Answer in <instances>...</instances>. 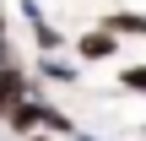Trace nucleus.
<instances>
[{
  "mask_svg": "<svg viewBox=\"0 0 146 141\" xmlns=\"http://www.w3.org/2000/svg\"><path fill=\"white\" fill-rule=\"evenodd\" d=\"M114 54H119V33H108L103 22L76 38V60H81V65H103V60H114Z\"/></svg>",
  "mask_w": 146,
  "mask_h": 141,
  "instance_id": "2",
  "label": "nucleus"
},
{
  "mask_svg": "<svg viewBox=\"0 0 146 141\" xmlns=\"http://www.w3.org/2000/svg\"><path fill=\"white\" fill-rule=\"evenodd\" d=\"M43 109H49V103L27 92V98H16L11 109H0V120H5V130H11V136L27 141V136H38V130H43Z\"/></svg>",
  "mask_w": 146,
  "mask_h": 141,
  "instance_id": "1",
  "label": "nucleus"
},
{
  "mask_svg": "<svg viewBox=\"0 0 146 141\" xmlns=\"http://www.w3.org/2000/svg\"><path fill=\"white\" fill-rule=\"evenodd\" d=\"M103 27L119 38H146V11H103Z\"/></svg>",
  "mask_w": 146,
  "mask_h": 141,
  "instance_id": "6",
  "label": "nucleus"
},
{
  "mask_svg": "<svg viewBox=\"0 0 146 141\" xmlns=\"http://www.w3.org/2000/svg\"><path fill=\"white\" fill-rule=\"evenodd\" d=\"M27 141H60V136H49V130H38V136H27Z\"/></svg>",
  "mask_w": 146,
  "mask_h": 141,
  "instance_id": "8",
  "label": "nucleus"
},
{
  "mask_svg": "<svg viewBox=\"0 0 146 141\" xmlns=\"http://www.w3.org/2000/svg\"><path fill=\"white\" fill-rule=\"evenodd\" d=\"M119 92L146 98V65H119Z\"/></svg>",
  "mask_w": 146,
  "mask_h": 141,
  "instance_id": "7",
  "label": "nucleus"
},
{
  "mask_svg": "<svg viewBox=\"0 0 146 141\" xmlns=\"http://www.w3.org/2000/svg\"><path fill=\"white\" fill-rule=\"evenodd\" d=\"M22 16H27V27H33V43H38V54H60L65 49V33L43 16V5L38 0H22Z\"/></svg>",
  "mask_w": 146,
  "mask_h": 141,
  "instance_id": "3",
  "label": "nucleus"
},
{
  "mask_svg": "<svg viewBox=\"0 0 146 141\" xmlns=\"http://www.w3.org/2000/svg\"><path fill=\"white\" fill-rule=\"evenodd\" d=\"M38 76L43 82H60V87H81V65L76 60H60V54H43L38 60Z\"/></svg>",
  "mask_w": 146,
  "mask_h": 141,
  "instance_id": "4",
  "label": "nucleus"
},
{
  "mask_svg": "<svg viewBox=\"0 0 146 141\" xmlns=\"http://www.w3.org/2000/svg\"><path fill=\"white\" fill-rule=\"evenodd\" d=\"M141 136H146V130H141Z\"/></svg>",
  "mask_w": 146,
  "mask_h": 141,
  "instance_id": "9",
  "label": "nucleus"
},
{
  "mask_svg": "<svg viewBox=\"0 0 146 141\" xmlns=\"http://www.w3.org/2000/svg\"><path fill=\"white\" fill-rule=\"evenodd\" d=\"M27 92H33V87H27V71H22L16 60H5V65H0V109H11V103L27 98Z\"/></svg>",
  "mask_w": 146,
  "mask_h": 141,
  "instance_id": "5",
  "label": "nucleus"
}]
</instances>
